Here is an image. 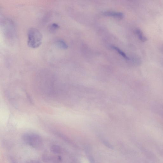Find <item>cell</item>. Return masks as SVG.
<instances>
[{
    "instance_id": "obj_4",
    "label": "cell",
    "mask_w": 163,
    "mask_h": 163,
    "mask_svg": "<svg viewBox=\"0 0 163 163\" xmlns=\"http://www.w3.org/2000/svg\"><path fill=\"white\" fill-rule=\"evenodd\" d=\"M135 32L136 34L139 39L143 42L147 41V38L145 37L144 34H143L141 30L138 29H137L135 30Z\"/></svg>"
},
{
    "instance_id": "obj_3",
    "label": "cell",
    "mask_w": 163,
    "mask_h": 163,
    "mask_svg": "<svg viewBox=\"0 0 163 163\" xmlns=\"http://www.w3.org/2000/svg\"><path fill=\"white\" fill-rule=\"evenodd\" d=\"M104 16H106L112 17L118 19H123L124 14L123 13L119 12L106 11L103 13Z\"/></svg>"
},
{
    "instance_id": "obj_5",
    "label": "cell",
    "mask_w": 163,
    "mask_h": 163,
    "mask_svg": "<svg viewBox=\"0 0 163 163\" xmlns=\"http://www.w3.org/2000/svg\"><path fill=\"white\" fill-rule=\"evenodd\" d=\"M56 45L57 47L60 49H66L68 48V46L67 44L62 40H59L56 42Z\"/></svg>"
},
{
    "instance_id": "obj_1",
    "label": "cell",
    "mask_w": 163,
    "mask_h": 163,
    "mask_svg": "<svg viewBox=\"0 0 163 163\" xmlns=\"http://www.w3.org/2000/svg\"><path fill=\"white\" fill-rule=\"evenodd\" d=\"M22 138L24 143L33 148L38 149L43 145L41 137L35 133H25L22 135Z\"/></svg>"
},
{
    "instance_id": "obj_2",
    "label": "cell",
    "mask_w": 163,
    "mask_h": 163,
    "mask_svg": "<svg viewBox=\"0 0 163 163\" xmlns=\"http://www.w3.org/2000/svg\"><path fill=\"white\" fill-rule=\"evenodd\" d=\"M28 45L29 47L36 49L38 48L42 43L43 36L38 30L32 28L28 30Z\"/></svg>"
},
{
    "instance_id": "obj_7",
    "label": "cell",
    "mask_w": 163,
    "mask_h": 163,
    "mask_svg": "<svg viewBox=\"0 0 163 163\" xmlns=\"http://www.w3.org/2000/svg\"><path fill=\"white\" fill-rule=\"evenodd\" d=\"M111 48L117 51L120 55H121V56L123 57L125 59L127 60H129V57H127V56L126 55V54H125L123 51L121 50L120 49H119L118 48L116 47L113 46H111Z\"/></svg>"
},
{
    "instance_id": "obj_8",
    "label": "cell",
    "mask_w": 163,
    "mask_h": 163,
    "mask_svg": "<svg viewBox=\"0 0 163 163\" xmlns=\"http://www.w3.org/2000/svg\"><path fill=\"white\" fill-rule=\"evenodd\" d=\"M59 28V27L58 25L54 23L51 25L50 29L51 32H54L56 31Z\"/></svg>"
},
{
    "instance_id": "obj_6",
    "label": "cell",
    "mask_w": 163,
    "mask_h": 163,
    "mask_svg": "<svg viewBox=\"0 0 163 163\" xmlns=\"http://www.w3.org/2000/svg\"><path fill=\"white\" fill-rule=\"evenodd\" d=\"M50 150L52 153L55 154H60L61 152V149L59 146L54 145L51 146Z\"/></svg>"
}]
</instances>
